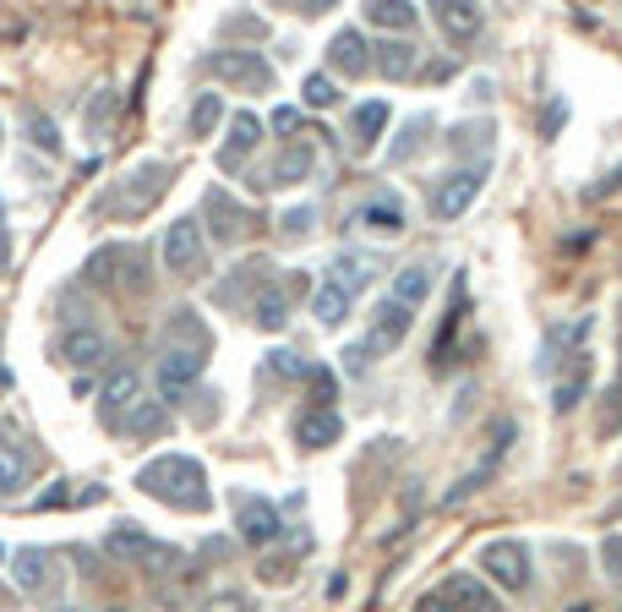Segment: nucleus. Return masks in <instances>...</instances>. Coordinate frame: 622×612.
<instances>
[{"label":"nucleus","instance_id":"6","mask_svg":"<svg viewBox=\"0 0 622 612\" xmlns=\"http://www.w3.org/2000/svg\"><path fill=\"white\" fill-rule=\"evenodd\" d=\"M202 71H213V77H230V82H247L251 93H268L273 88V71H268V61L262 56H251V50H219V56H208L202 61Z\"/></svg>","mask_w":622,"mask_h":612},{"label":"nucleus","instance_id":"10","mask_svg":"<svg viewBox=\"0 0 622 612\" xmlns=\"http://www.w3.org/2000/svg\"><path fill=\"white\" fill-rule=\"evenodd\" d=\"M328 67L339 71V77H367V71H372V50H367V39H361L355 28H339V33H333V44H328Z\"/></svg>","mask_w":622,"mask_h":612},{"label":"nucleus","instance_id":"3","mask_svg":"<svg viewBox=\"0 0 622 612\" xmlns=\"http://www.w3.org/2000/svg\"><path fill=\"white\" fill-rule=\"evenodd\" d=\"M202 367H208V355H202V350H170V355H159L153 383H159V394H164L170 405H181V400L191 394V383L202 378Z\"/></svg>","mask_w":622,"mask_h":612},{"label":"nucleus","instance_id":"36","mask_svg":"<svg viewBox=\"0 0 622 612\" xmlns=\"http://www.w3.org/2000/svg\"><path fill=\"white\" fill-rule=\"evenodd\" d=\"M311 224H317V213H311V208H295V213H284V219H279L284 241H307V235H311Z\"/></svg>","mask_w":622,"mask_h":612},{"label":"nucleus","instance_id":"46","mask_svg":"<svg viewBox=\"0 0 622 612\" xmlns=\"http://www.w3.org/2000/svg\"><path fill=\"white\" fill-rule=\"evenodd\" d=\"M0 389H6V367H0Z\"/></svg>","mask_w":622,"mask_h":612},{"label":"nucleus","instance_id":"2","mask_svg":"<svg viewBox=\"0 0 622 612\" xmlns=\"http://www.w3.org/2000/svg\"><path fill=\"white\" fill-rule=\"evenodd\" d=\"M230 509H235V531H241V542L247 546H273L279 536H284V520H279V509H273L268 498L235 492Z\"/></svg>","mask_w":622,"mask_h":612},{"label":"nucleus","instance_id":"34","mask_svg":"<svg viewBox=\"0 0 622 612\" xmlns=\"http://www.w3.org/2000/svg\"><path fill=\"white\" fill-rule=\"evenodd\" d=\"M28 137H33L39 153H61V132H56V121L44 110H28Z\"/></svg>","mask_w":622,"mask_h":612},{"label":"nucleus","instance_id":"12","mask_svg":"<svg viewBox=\"0 0 622 612\" xmlns=\"http://www.w3.org/2000/svg\"><path fill=\"white\" fill-rule=\"evenodd\" d=\"M344 438V421H339V410H301L295 415V443L301 449H328V443H339Z\"/></svg>","mask_w":622,"mask_h":612},{"label":"nucleus","instance_id":"30","mask_svg":"<svg viewBox=\"0 0 622 612\" xmlns=\"http://www.w3.org/2000/svg\"><path fill=\"white\" fill-rule=\"evenodd\" d=\"M367 279H372V269H367V263H361L355 252H344V258L333 263V273H328V284H339L344 295H355V290H361Z\"/></svg>","mask_w":622,"mask_h":612},{"label":"nucleus","instance_id":"50","mask_svg":"<svg viewBox=\"0 0 622 612\" xmlns=\"http://www.w3.org/2000/svg\"><path fill=\"white\" fill-rule=\"evenodd\" d=\"M110 612H121V608H110Z\"/></svg>","mask_w":622,"mask_h":612},{"label":"nucleus","instance_id":"15","mask_svg":"<svg viewBox=\"0 0 622 612\" xmlns=\"http://www.w3.org/2000/svg\"><path fill=\"white\" fill-rule=\"evenodd\" d=\"M110 355V340L99 334V329H71L61 340V361L66 367H77V372H88V367H99Z\"/></svg>","mask_w":622,"mask_h":612},{"label":"nucleus","instance_id":"17","mask_svg":"<svg viewBox=\"0 0 622 612\" xmlns=\"http://www.w3.org/2000/svg\"><path fill=\"white\" fill-rule=\"evenodd\" d=\"M372 67L382 77H393V82H404V77H415V67H421V50L404 44V39H388V44H372Z\"/></svg>","mask_w":622,"mask_h":612},{"label":"nucleus","instance_id":"29","mask_svg":"<svg viewBox=\"0 0 622 612\" xmlns=\"http://www.w3.org/2000/svg\"><path fill=\"white\" fill-rule=\"evenodd\" d=\"M437 22L448 28V39H470L481 28V11L475 6H437Z\"/></svg>","mask_w":622,"mask_h":612},{"label":"nucleus","instance_id":"31","mask_svg":"<svg viewBox=\"0 0 622 612\" xmlns=\"http://www.w3.org/2000/svg\"><path fill=\"white\" fill-rule=\"evenodd\" d=\"M382 127H388V104H382V99H372V104H361V110H355V142H367V148H372L377 137H382Z\"/></svg>","mask_w":622,"mask_h":612},{"label":"nucleus","instance_id":"49","mask_svg":"<svg viewBox=\"0 0 622 612\" xmlns=\"http://www.w3.org/2000/svg\"><path fill=\"white\" fill-rule=\"evenodd\" d=\"M0 558H6V546H0Z\"/></svg>","mask_w":622,"mask_h":612},{"label":"nucleus","instance_id":"28","mask_svg":"<svg viewBox=\"0 0 622 612\" xmlns=\"http://www.w3.org/2000/svg\"><path fill=\"white\" fill-rule=\"evenodd\" d=\"M164 181H170V170H164V164H142V170L131 175V203L126 208H142L148 198H159V192H164Z\"/></svg>","mask_w":622,"mask_h":612},{"label":"nucleus","instance_id":"13","mask_svg":"<svg viewBox=\"0 0 622 612\" xmlns=\"http://www.w3.org/2000/svg\"><path fill=\"white\" fill-rule=\"evenodd\" d=\"M11 569H17V585H22L28 596H44V591L56 585V574H50V569H56V558H50L44 546H22V552L11 558Z\"/></svg>","mask_w":622,"mask_h":612},{"label":"nucleus","instance_id":"33","mask_svg":"<svg viewBox=\"0 0 622 612\" xmlns=\"http://www.w3.org/2000/svg\"><path fill=\"white\" fill-rule=\"evenodd\" d=\"M301 93H307V110H328V104H339V82H333L328 71H311Z\"/></svg>","mask_w":622,"mask_h":612},{"label":"nucleus","instance_id":"20","mask_svg":"<svg viewBox=\"0 0 622 612\" xmlns=\"http://www.w3.org/2000/svg\"><path fill=\"white\" fill-rule=\"evenodd\" d=\"M367 22L372 28H388V33H410L415 28V6L410 0H372L367 6Z\"/></svg>","mask_w":622,"mask_h":612},{"label":"nucleus","instance_id":"27","mask_svg":"<svg viewBox=\"0 0 622 612\" xmlns=\"http://www.w3.org/2000/svg\"><path fill=\"white\" fill-rule=\"evenodd\" d=\"M219 121H224V99H219V93H197V104H191V132L213 137Z\"/></svg>","mask_w":622,"mask_h":612},{"label":"nucleus","instance_id":"16","mask_svg":"<svg viewBox=\"0 0 622 612\" xmlns=\"http://www.w3.org/2000/svg\"><path fill=\"white\" fill-rule=\"evenodd\" d=\"M257 142H262V121H257L251 110H235V116H230V142L219 148V164H224V170H235Z\"/></svg>","mask_w":622,"mask_h":612},{"label":"nucleus","instance_id":"26","mask_svg":"<svg viewBox=\"0 0 622 612\" xmlns=\"http://www.w3.org/2000/svg\"><path fill=\"white\" fill-rule=\"evenodd\" d=\"M22 481H28V454H22L17 443H6V438H0V498H6V492H17Z\"/></svg>","mask_w":622,"mask_h":612},{"label":"nucleus","instance_id":"39","mask_svg":"<svg viewBox=\"0 0 622 612\" xmlns=\"http://www.w3.org/2000/svg\"><path fill=\"white\" fill-rule=\"evenodd\" d=\"M273 372H284V378H307V361L295 355V350H273V361H268Z\"/></svg>","mask_w":622,"mask_h":612},{"label":"nucleus","instance_id":"32","mask_svg":"<svg viewBox=\"0 0 622 612\" xmlns=\"http://www.w3.org/2000/svg\"><path fill=\"white\" fill-rule=\"evenodd\" d=\"M170 334H175V340H191V350H208V344H213V334L202 329V318H191V307H181V312L170 318Z\"/></svg>","mask_w":622,"mask_h":612},{"label":"nucleus","instance_id":"37","mask_svg":"<svg viewBox=\"0 0 622 612\" xmlns=\"http://www.w3.org/2000/svg\"><path fill=\"white\" fill-rule=\"evenodd\" d=\"M311 389H317V400H322V410H333V394H339V378L328 372V367H307Z\"/></svg>","mask_w":622,"mask_h":612},{"label":"nucleus","instance_id":"45","mask_svg":"<svg viewBox=\"0 0 622 612\" xmlns=\"http://www.w3.org/2000/svg\"><path fill=\"white\" fill-rule=\"evenodd\" d=\"M11 263V235H6V203H0V273Z\"/></svg>","mask_w":622,"mask_h":612},{"label":"nucleus","instance_id":"11","mask_svg":"<svg viewBox=\"0 0 622 612\" xmlns=\"http://www.w3.org/2000/svg\"><path fill=\"white\" fill-rule=\"evenodd\" d=\"M153 536L142 531V525H131V520H121V525H110L104 531V552L116 558V563H148L153 558Z\"/></svg>","mask_w":622,"mask_h":612},{"label":"nucleus","instance_id":"7","mask_svg":"<svg viewBox=\"0 0 622 612\" xmlns=\"http://www.w3.org/2000/svg\"><path fill=\"white\" fill-rule=\"evenodd\" d=\"M164 269L170 273H197L202 269V224L197 219H175L164 230Z\"/></svg>","mask_w":622,"mask_h":612},{"label":"nucleus","instance_id":"23","mask_svg":"<svg viewBox=\"0 0 622 612\" xmlns=\"http://www.w3.org/2000/svg\"><path fill=\"white\" fill-rule=\"evenodd\" d=\"M121 427L131 432V438H164V432H170V410H164V405H148V400H142V405L131 410Z\"/></svg>","mask_w":622,"mask_h":612},{"label":"nucleus","instance_id":"47","mask_svg":"<svg viewBox=\"0 0 622 612\" xmlns=\"http://www.w3.org/2000/svg\"><path fill=\"white\" fill-rule=\"evenodd\" d=\"M56 612H77V608H56Z\"/></svg>","mask_w":622,"mask_h":612},{"label":"nucleus","instance_id":"1","mask_svg":"<svg viewBox=\"0 0 622 612\" xmlns=\"http://www.w3.org/2000/svg\"><path fill=\"white\" fill-rule=\"evenodd\" d=\"M137 486L148 492V498H159V503H170V509H208L213 498H208V471L191 460V454H159V460H148L142 471H137Z\"/></svg>","mask_w":622,"mask_h":612},{"label":"nucleus","instance_id":"38","mask_svg":"<svg viewBox=\"0 0 622 612\" xmlns=\"http://www.w3.org/2000/svg\"><path fill=\"white\" fill-rule=\"evenodd\" d=\"M486 142H492V127H486V121H475V127L453 132V153H459V148H486Z\"/></svg>","mask_w":622,"mask_h":612},{"label":"nucleus","instance_id":"8","mask_svg":"<svg viewBox=\"0 0 622 612\" xmlns=\"http://www.w3.org/2000/svg\"><path fill=\"white\" fill-rule=\"evenodd\" d=\"M137 405H142V372L121 367V372L104 383V394H99V421H104V427H121Z\"/></svg>","mask_w":622,"mask_h":612},{"label":"nucleus","instance_id":"9","mask_svg":"<svg viewBox=\"0 0 622 612\" xmlns=\"http://www.w3.org/2000/svg\"><path fill=\"white\" fill-rule=\"evenodd\" d=\"M410 323H415V312L410 307H399V301H382L372 312V334H367V355H388V350H399L404 334H410Z\"/></svg>","mask_w":622,"mask_h":612},{"label":"nucleus","instance_id":"48","mask_svg":"<svg viewBox=\"0 0 622 612\" xmlns=\"http://www.w3.org/2000/svg\"><path fill=\"white\" fill-rule=\"evenodd\" d=\"M573 612H590V608H573Z\"/></svg>","mask_w":622,"mask_h":612},{"label":"nucleus","instance_id":"41","mask_svg":"<svg viewBox=\"0 0 622 612\" xmlns=\"http://www.w3.org/2000/svg\"><path fill=\"white\" fill-rule=\"evenodd\" d=\"M601 563H606V574L622 585V536H606L601 542Z\"/></svg>","mask_w":622,"mask_h":612},{"label":"nucleus","instance_id":"25","mask_svg":"<svg viewBox=\"0 0 622 612\" xmlns=\"http://www.w3.org/2000/svg\"><path fill=\"white\" fill-rule=\"evenodd\" d=\"M361 219H367V230H377V235H399L404 230V208L393 203V198H372Z\"/></svg>","mask_w":622,"mask_h":612},{"label":"nucleus","instance_id":"24","mask_svg":"<svg viewBox=\"0 0 622 612\" xmlns=\"http://www.w3.org/2000/svg\"><path fill=\"white\" fill-rule=\"evenodd\" d=\"M208 219H213V235H219V241H235L241 224H247V219L230 208V192H219V187L208 192Z\"/></svg>","mask_w":622,"mask_h":612},{"label":"nucleus","instance_id":"22","mask_svg":"<svg viewBox=\"0 0 622 612\" xmlns=\"http://www.w3.org/2000/svg\"><path fill=\"white\" fill-rule=\"evenodd\" d=\"M311 312H317V323H322V329H339V323L350 318V295H344L339 284H322V290L311 295Z\"/></svg>","mask_w":622,"mask_h":612},{"label":"nucleus","instance_id":"44","mask_svg":"<svg viewBox=\"0 0 622 612\" xmlns=\"http://www.w3.org/2000/svg\"><path fill=\"white\" fill-rule=\"evenodd\" d=\"M344 367H350V372H367V344H350V350H344Z\"/></svg>","mask_w":622,"mask_h":612},{"label":"nucleus","instance_id":"4","mask_svg":"<svg viewBox=\"0 0 622 612\" xmlns=\"http://www.w3.org/2000/svg\"><path fill=\"white\" fill-rule=\"evenodd\" d=\"M481 569H486V580H498L502 591H524L530 585V552H524V542H486L481 546Z\"/></svg>","mask_w":622,"mask_h":612},{"label":"nucleus","instance_id":"42","mask_svg":"<svg viewBox=\"0 0 622 612\" xmlns=\"http://www.w3.org/2000/svg\"><path fill=\"white\" fill-rule=\"evenodd\" d=\"M273 132H301V110L279 104V110H273Z\"/></svg>","mask_w":622,"mask_h":612},{"label":"nucleus","instance_id":"21","mask_svg":"<svg viewBox=\"0 0 622 612\" xmlns=\"http://www.w3.org/2000/svg\"><path fill=\"white\" fill-rule=\"evenodd\" d=\"M427 295H432V269L410 263V269H399V279H393V295H388V301H399V307H421Z\"/></svg>","mask_w":622,"mask_h":612},{"label":"nucleus","instance_id":"14","mask_svg":"<svg viewBox=\"0 0 622 612\" xmlns=\"http://www.w3.org/2000/svg\"><path fill=\"white\" fill-rule=\"evenodd\" d=\"M307 175H311V148L307 142H290V148L273 159V170H268L262 181H251V187H257V192H262V187H301Z\"/></svg>","mask_w":622,"mask_h":612},{"label":"nucleus","instance_id":"5","mask_svg":"<svg viewBox=\"0 0 622 612\" xmlns=\"http://www.w3.org/2000/svg\"><path fill=\"white\" fill-rule=\"evenodd\" d=\"M481 187H486V164H470V170L442 175V187L432 192V213H437V219H459L464 208L481 198Z\"/></svg>","mask_w":622,"mask_h":612},{"label":"nucleus","instance_id":"43","mask_svg":"<svg viewBox=\"0 0 622 612\" xmlns=\"http://www.w3.org/2000/svg\"><path fill=\"white\" fill-rule=\"evenodd\" d=\"M415 612H459V608H453L442 591H432V596H421V602H415Z\"/></svg>","mask_w":622,"mask_h":612},{"label":"nucleus","instance_id":"35","mask_svg":"<svg viewBox=\"0 0 622 612\" xmlns=\"http://www.w3.org/2000/svg\"><path fill=\"white\" fill-rule=\"evenodd\" d=\"M584 383H590V372H584V367H579L573 378H562V383H558V394H552V405H558V415H568V410H573L579 400H584Z\"/></svg>","mask_w":622,"mask_h":612},{"label":"nucleus","instance_id":"40","mask_svg":"<svg viewBox=\"0 0 622 612\" xmlns=\"http://www.w3.org/2000/svg\"><path fill=\"white\" fill-rule=\"evenodd\" d=\"M202 612H251V602L241 591H219V596H208V608Z\"/></svg>","mask_w":622,"mask_h":612},{"label":"nucleus","instance_id":"19","mask_svg":"<svg viewBox=\"0 0 622 612\" xmlns=\"http://www.w3.org/2000/svg\"><path fill=\"white\" fill-rule=\"evenodd\" d=\"M251 323H257V329H262V334H279V329H284V323H290V295H284V290H273V284H268V290H262V295H257V307H251Z\"/></svg>","mask_w":622,"mask_h":612},{"label":"nucleus","instance_id":"18","mask_svg":"<svg viewBox=\"0 0 622 612\" xmlns=\"http://www.w3.org/2000/svg\"><path fill=\"white\" fill-rule=\"evenodd\" d=\"M442 596H448V602H453L459 612H502V608H498V596H492V591H486V585H481L475 574H453Z\"/></svg>","mask_w":622,"mask_h":612}]
</instances>
